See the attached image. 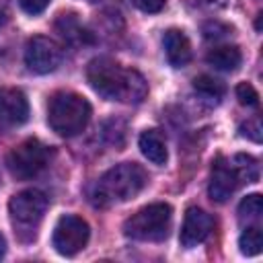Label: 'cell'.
<instances>
[{"label":"cell","mask_w":263,"mask_h":263,"mask_svg":"<svg viewBox=\"0 0 263 263\" xmlns=\"http://www.w3.org/2000/svg\"><path fill=\"white\" fill-rule=\"evenodd\" d=\"M86 80L97 95L107 101L142 103L148 95L144 76L136 70L123 68L111 58H95L86 66Z\"/></svg>","instance_id":"6da1fadb"},{"label":"cell","mask_w":263,"mask_h":263,"mask_svg":"<svg viewBox=\"0 0 263 263\" xmlns=\"http://www.w3.org/2000/svg\"><path fill=\"white\" fill-rule=\"evenodd\" d=\"M146 183L148 175L138 162H121L99 177L90 189V201L95 208H109L129 201L146 187Z\"/></svg>","instance_id":"7a4b0ae2"},{"label":"cell","mask_w":263,"mask_h":263,"mask_svg":"<svg viewBox=\"0 0 263 263\" xmlns=\"http://www.w3.org/2000/svg\"><path fill=\"white\" fill-rule=\"evenodd\" d=\"M90 115V103L76 92H55L47 105V123L64 138L78 136L88 125Z\"/></svg>","instance_id":"3957f363"},{"label":"cell","mask_w":263,"mask_h":263,"mask_svg":"<svg viewBox=\"0 0 263 263\" xmlns=\"http://www.w3.org/2000/svg\"><path fill=\"white\" fill-rule=\"evenodd\" d=\"M45 210H47V197L39 189H25L10 197L8 201L10 224L23 242H29L37 236Z\"/></svg>","instance_id":"277c9868"},{"label":"cell","mask_w":263,"mask_h":263,"mask_svg":"<svg viewBox=\"0 0 263 263\" xmlns=\"http://www.w3.org/2000/svg\"><path fill=\"white\" fill-rule=\"evenodd\" d=\"M171 222H173V208L168 203H150L125 220L123 234L134 240L158 242L168 236Z\"/></svg>","instance_id":"5b68a950"},{"label":"cell","mask_w":263,"mask_h":263,"mask_svg":"<svg viewBox=\"0 0 263 263\" xmlns=\"http://www.w3.org/2000/svg\"><path fill=\"white\" fill-rule=\"evenodd\" d=\"M49 156H51V150L43 142H39L37 138H29L8 152L6 168L14 179L27 181L37 177L47 166Z\"/></svg>","instance_id":"8992f818"},{"label":"cell","mask_w":263,"mask_h":263,"mask_svg":"<svg viewBox=\"0 0 263 263\" xmlns=\"http://www.w3.org/2000/svg\"><path fill=\"white\" fill-rule=\"evenodd\" d=\"M88 236H90V228L82 218L74 214H64L53 226L51 245L62 257H74L78 251L86 247Z\"/></svg>","instance_id":"52a82bcc"},{"label":"cell","mask_w":263,"mask_h":263,"mask_svg":"<svg viewBox=\"0 0 263 263\" xmlns=\"http://www.w3.org/2000/svg\"><path fill=\"white\" fill-rule=\"evenodd\" d=\"M64 58V49L58 41L43 37V35H35L27 41L25 47V64L31 72L35 74H49L53 72Z\"/></svg>","instance_id":"ba28073f"},{"label":"cell","mask_w":263,"mask_h":263,"mask_svg":"<svg viewBox=\"0 0 263 263\" xmlns=\"http://www.w3.org/2000/svg\"><path fill=\"white\" fill-rule=\"evenodd\" d=\"M240 185V179H238V173L234 168V164L226 158H216L214 164H212V177H210V185H208V193L214 201L222 203L226 201L234 191L236 187Z\"/></svg>","instance_id":"9c48e42d"},{"label":"cell","mask_w":263,"mask_h":263,"mask_svg":"<svg viewBox=\"0 0 263 263\" xmlns=\"http://www.w3.org/2000/svg\"><path fill=\"white\" fill-rule=\"evenodd\" d=\"M29 119V101L18 88H0V129H12Z\"/></svg>","instance_id":"30bf717a"},{"label":"cell","mask_w":263,"mask_h":263,"mask_svg":"<svg viewBox=\"0 0 263 263\" xmlns=\"http://www.w3.org/2000/svg\"><path fill=\"white\" fill-rule=\"evenodd\" d=\"M212 228H214V220L208 212H203L201 208H189L185 212V218H183L179 240L185 249L197 247L199 242H203L210 236Z\"/></svg>","instance_id":"8fae6325"},{"label":"cell","mask_w":263,"mask_h":263,"mask_svg":"<svg viewBox=\"0 0 263 263\" xmlns=\"http://www.w3.org/2000/svg\"><path fill=\"white\" fill-rule=\"evenodd\" d=\"M162 45L173 68H185L191 62V43L181 29H168L162 37Z\"/></svg>","instance_id":"7c38bea8"},{"label":"cell","mask_w":263,"mask_h":263,"mask_svg":"<svg viewBox=\"0 0 263 263\" xmlns=\"http://www.w3.org/2000/svg\"><path fill=\"white\" fill-rule=\"evenodd\" d=\"M138 146L142 150V154L154 162V164H164L166 158H168V152H166V142L162 138V134L158 129H146L140 134V140H138Z\"/></svg>","instance_id":"4fadbf2b"},{"label":"cell","mask_w":263,"mask_h":263,"mask_svg":"<svg viewBox=\"0 0 263 263\" xmlns=\"http://www.w3.org/2000/svg\"><path fill=\"white\" fill-rule=\"evenodd\" d=\"M205 62L220 72H234V70H238L242 55H240V49L234 45H220V47H214L208 51Z\"/></svg>","instance_id":"5bb4252c"},{"label":"cell","mask_w":263,"mask_h":263,"mask_svg":"<svg viewBox=\"0 0 263 263\" xmlns=\"http://www.w3.org/2000/svg\"><path fill=\"white\" fill-rule=\"evenodd\" d=\"M238 247H240V253L247 255V257H255L263 251V234H261V228L259 226H249L242 230L240 238H238Z\"/></svg>","instance_id":"9a60e30c"},{"label":"cell","mask_w":263,"mask_h":263,"mask_svg":"<svg viewBox=\"0 0 263 263\" xmlns=\"http://www.w3.org/2000/svg\"><path fill=\"white\" fill-rule=\"evenodd\" d=\"M232 164L238 173L240 183H255L259 179V162L257 158L249 156V154H236L232 158Z\"/></svg>","instance_id":"2e32d148"},{"label":"cell","mask_w":263,"mask_h":263,"mask_svg":"<svg viewBox=\"0 0 263 263\" xmlns=\"http://www.w3.org/2000/svg\"><path fill=\"white\" fill-rule=\"evenodd\" d=\"M263 214V199L259 193H251L240 199L238 203V220L240 222H257Z\"/></svg>","instance_id":"e0dca14e"},{"label":"cell","mask_w":263,"mask_h":263,"mask_svg":"<svg viewBox=\"0 0 263 263\" xmlns=\"http://www.w3.org/2000/svg\"><path fill=\"white\" fill-rule=\"evenodd\" d=\"M193 88H195L199 95L208 97V99H220V97H224V92H226L224 82H220V80H216V78H212V76H208V74L197 76V78L193 80Z\"/></svg>","instance_id":"ac0fdd59"},{"label":"cell","mask_w":263,"mask_h":263,"mask_svg":"<svg viewBox=\"0 0 263 263\" xmlns=\"http://www.w3.org/2000/svg\"><path fill=\"white\" fill-rule=\"evenodd\" d=\"M58 29L62 31V35L68 41H84V37H88V33L80 27V23H78V18L74 14H60Z\"/></svg>","instance_id":"d6986e66"},{"label":"cell","mask_w":263,"mask_h":263,"mask_svg":"<svg viewBox=\"0 0 263 263\" xmlns=\"http://www.w3.org/2000/svg\"><path fill=\"white\" fill-rule=\"evenodd\" d=\"M236 99L245 107H257L259 105V95L253 88V84H249V82H240L236 86Z\"/></svg>","instance_id":"ffe728a7"},{"label":"cell","mask_w":263,"mask_h":263,"mask_svg":"<svg viewBox=\"0 0 263 263\" xmlns=\"http://www.w3.org/2000/svg\"><path fill=\"white\" fill-rule=\"evenodd\" d=\"M238 132H240V136L242 138H249V140H253V142H261V123L257 121V119H249L247 123H242L240 127H238Z\"/></svg>","instance_id":"44dd1931"},{"label":"cell","mask_w":263,"mask_h":263,"mask_svg":"<svg viewBox=\"0 0 263 263\" xmlns=\"http://www.w3.org/2000/svg\"><path fill=\"white\" fill-rule=\"evenodd\" d=\"M132 4L142 10V12H148V14H154V12H160L166 4V0H132Z\"/></svg>","instance_id":"7402d4cb"},{"label":"cell","mask_w":263,"mask_h":263,"mask_svg":"<svg viewBox=\"0 0 263 263\" xmlns=\"http://www.w3.org/2000/svg\"><path fill=\"white\" fill-rule=\"evenodd\" d=\"M228 33H230V29L226 25H220V23H205L203 25V37L205 39H220Z\"/></svg>","instance_id":"603a6c76"},{"label":"cell","mask_w":263,"mask_h":263,"mask_svg":"<svg viewBox=\"0 0 263 263\" xmlns=\"http://www.w3.org/2000/svg\"><path fill=\"white\" fill-rule=\"evenodd\" d=\"M18 4L27 14H39L47 8L49 0H18Z\"/></svg>","instance_id":"cb8c5ba5"},{"label":"cell","mask_w":263,"mask_h":263,"mask_svg":"<svg viewBox=\"0 0 263 263\" xmlns=\"http://www.w3.org/2000/svg\"><path fill=\"white\" fill-rule=\"evenodd\" d=\"M10 18V2L8 0H0V27H4Z\"/></svg>","instance_id":"d4e9b609"},{"label":"cell","mask_w":263,"mask_h":263,"mask_svg":"<svg viewBox=\"0 0 263 263\" xmlns=\"http://www.w3.org/2000/svg\"><path fill=\"white\" fill-rule=\"evenodd\" d=\"M4 253H6V240H4V236L0 234V259L4 257Z\"/></svg>","instance_id":"484cf974"}]
</instances>
